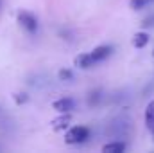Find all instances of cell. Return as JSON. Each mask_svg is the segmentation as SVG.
Wrapping results in <instances>:
<instances>
[{
    "mask_svg": "<svg viewBox=\"0 0 154 153\" xmlns=\"http://www.w3.org/2000/svg\"><path fill=\"white\" fill-rule=\"evenodd\" d=\"M57 76H59V79H63V81H70V79L74 77V74H72V70L63 69V70H59V72H57Z\"/></svg>",
    "mask_w": 154,
    "mask_h": 153,
    "instance_id": "obj_9",
    "label": "cell"
},
{
    "mask_svg": "<svg viewBox=\"0 0 154 153\" xmlns=\"http://www.w3.org/2000/svg\"><path fill=\"white\" fill-rule=\"evenodd\" d=\"M90 137V130L86 126H74L72 130H68V133L65 135L66 144H81Z\"/></svg>",
    "mask_w": 154,
    "mask_h": 153,
    "instance_id": "obj_2",
    "label": "cell"
},
{
    "mask_svg": "<svg viewBox=\"0 0 154 153\" xmlns=\"http://www.w3.org/2000/svg\"><path fill=\"white\" fill-rule=\"evenodd\" d=\"M0 4H2V0H0Z\"/></svg>",
    "mask_w": 154,
    "mask_h": 153,
    "instance_id": "obj_12",
    "label": "cell"
},
{
    "mask_svg": "<svg viewBox=\"0 0 154 153\" xmlns=\"http://www.w3.org/2000/svg\"><path fill=\"white\" fill-rule=\"evenodd\" d=\"M149 2H154V0H149Z\"/></svg>",
    "mask_w": 154,
    "mask_h": 153,
    "instance_id": "obj_11",
    "label": "cell"
},
{
    "mask_svg": "<svg viewBox=\"0 0 154 153\" xmlns=\"http://www.w3.org/2000/svg\"><path fill=\"white\" fill-rule=\"evenodd\" d=\"M145 124H147L149 132L154 135V101H151L145 108Z\"/></svg>",
    "mask_w": 154,
    "mask_h": 153,
    "instance_id": "obj_5",
    "label": "cell"
},
{
    "mask_svg": "<svg viewBox=\"0 0 154 153\" xmlns=\"http://www.w3.org/2000/svg\"><path fill=\"white\" fill-rule=\"evenodd\" d=\"M147 4H149V0H131V2H129L131 9H134V11H138V9H143Z\"/></svg>",
    "mask_w": 154,
    "mask_h": 153,
    "instance_id": "obj_8",
    "label": "cell"
},
{
    "mask_svg": "<svg viewBox=\"0 0 154 153\" xmlns=\"http://www.w3.org/2000/svg\"><path fill=\"white\" fill-rule=\"evenodd\" d=\"M74 108H75V101L72 97H61L54 101V110H57L59 114H70Z\"/></svg>",
    "mask_w": 154,
    "mask_h": 153,
    "instance_id": "obj_4",
    "label": "cell"
},
{
    "mask_svg": "<svg viewBox=\"0 0 154 153\" xmlns=\"http://www.w3.org/2000/svg\"><path fill=\"white\" fill-rule=\"evenodd\" d=\"M14 101H16V103H25L27 97H25V94H16V96H14Z\"/></svg>",
    "mask_w": 154,
    "mask_h": 153,
    "instance_id": "obj_10",
    "label": "cell"
},
{
    "mask_svg": "<svg viewBox=\"0 0 154 153\" xmlns=\"http://www.w3.org/2000/svg\"><path fill=\"white\" fill-rule=\"evenodd\" d=\"M147 43H149V34H147V33H136V34H134L133 45H134L136 49H143Z\"/></svg>",
    "mask_w": 154,
    "mask_h": 153,
    "instance_id": "obj_7",
    "label": "cell"
},
{
    "mask_svg": "<svg viewBox=\"0 0 154 153\" xmlns=\"http://www.w3.org/2000/svg\"><path fill=\"white\" fill-rule=\"evenodd\" d=\"M102 151H106V153H122V151H125V142H120V141H116V142H108V144H104Z\"/></svg>",
    "mask_w": 154,
    "mask_h": 153,
    "instance_id": "obj_6",
    "label": "cell"
},
{
    "mask_svg": "<svg viewBox=\"0 0 154 153\" xmlns=\"http://www.w3.org/2000/svg\"><path fill=\"white\" fill-rule=\"evenodd\" d=\"M152 54H154V52H152Z\"/></svg>",
    "mask_w": 154,
    "mask_h": 153,
    "instance_id": "obj_13",
    "label": "cell"
},
{
    "mask_svg": "<svg viewBox=\"0 0 154 153\" xmlns=\"http://www.w3.org/2000/svg\"><path fill=\"white\" fill-rule=\"evenodd\" d=\"M18 24L27 31V33H36L38 31V20L34 15L27 13V11H20L18 13Z\"/></svg>",
    "mask_w": 154,
    "mask_h": 153,
    "instance_id": "obj_3",
    "label": "cell"
},
{
    "mask_svg": "<svg viewBox=\"0 0 154 153\" xmlns=\"http://www.w3.org/2000/svg\"><path fill=\"white\" fill-rule=\"evenodd\" d=\"M111 52H113V47H111V45H99V47H95L91 52L81 54L75 60V63L81 69H91V67H95L97 63L108 60V58L111 56Z\"/></svg>",
    "mask_w": 154,
    "mask_h": 153,
    "instance_id": "obj_1",
    "label": "cell"
}]
</instances>
